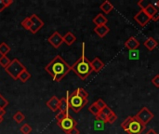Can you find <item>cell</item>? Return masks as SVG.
<instances>
[{"label":"cell","mask_w":159,"mask_h":134,"mask_svg":"<svg viewBox=\"0 0 159 134\" xmlns=\"http://www.w3.org/2000/svg\"><path fill=\"white\" fill-rule=\"evenodd\" d=\"M153 4L157 7V9L159 10V0H157V1H153Z\"/></svg>","instance_id":"41"},{"label":"cell","mask_w":159,"mask_h":134,"mask_svg":"<svg viewBox=\"0 0 159 134\" xmlns=\"http://www.w3.org/2000/svg\"><path fill=\"white\" fill-rule=\"evenodd\" d=\"M100 9H101L103 13H105V14H109V13L114 9V6H113V4H112L111 2H109V1H107V0H105L104 2H102V3L101 4V6H100Z\"/></svg>","instance_id":"18"},{"label":"cell","mask_w":159,"mask_h":134,"mask_svg":"<svg viewBox=\"0 0 159 134\" xmlns=\"http://www.w3.org/2000/svg\"><path fill=\"white\" fill-rule=\"evenodd\" d=\"M116 120H117V116L116 115V113H115V112H113V113L108 117V121H107V123H109V124H113V123H115Z\"/></svg>","instance_id":"35"},{"label":"cell","mask_w":159,"mask_h":134,"mask_svg":"<svg viewBox=\"0 0 159 134\" xmlns=\"http://www.w3.org/2000/svg\"><path fill=\"white\" fill-rule=\"evenodd\" d=\"M48 42L55 49H59L61 44L63 43V36L57 31H55L48 38Z\"/></svg>","instance_id":"9"},{"label":"cell","mask_w":159,"mask_h":134,"mask_svg":"<svg viewBox=\"0 0 159 134\" xmlns=\"http://www.w3.org/2000/svg\"><path fill=\"white\" fill-rule=\"evenodd\" d=\"M8 105V101L3 97L2 94H0V111L5 110V108Z\"/></svg>","instance_id":"31"},{"label":"cell","mask_w":159,"mask_h":134,"mask_svg":"<svg viewBox=\"0 0 159 134\" xmlns=\"http://www.w3.org/2000/svg\"><path fill=\"white\" fill-rule=\"evenodd\" d=\"M66 134H80V132L78 131V129L75 127V128H74V129H72V130H70Z\"/></svg>","instance_id":"39"},{"label":"cell","mask_w":159,"mask_h":134,"mask_svg":"<svg viewBox=\"0 0 159 134\" xmlns=\"http://www.w3.org/2000/svg\"><path fill=\"white\" fill-rule=\"evenodd\" d=\"M92 21L96 26H101V25H106V23L108 22V20L102 13H99L93 18Z\"/></svg>","instance_id":"15"},{"label":"cell","mask_w":159,"mask_h":134,"mask_svg":"<svg viewBox=\"0 0 159 134\" xmlns=\"http://www.w3.org/2000/svg\"><path fill=\"white\" fill-rule=\"evenodd\" d=\"M77 96H79V97H81V98H83V99H88V97H89V93L86 91V90H84L83 88H78V89H76L75 91H74Z\"/></svg>","instance_id":"25"},{"label":"cell","mask_w":159,"mask_h":134,"mask_svg":"<svg viewBox=\"0 0 159 134\" xmlns=\"http://www.w3.org/2000/svg\"><path fill=\"white\" fill-rule=\"evenodd\" d=\"M101 112H102V113L103 115H105V116H106V117L108 118V117H109V116H110V115H111V114L113 113V110H112V109H111L110 107L106 106V107H104V108H103V109H102V110Z\"/></svg>","instance_id":"36"},{"label":"cell","mask_w":159,"mask_h":134,"mask_svg":"<svg viewBox=\"0 0 159 134\" xmlns=\"http://www.w3.org/2000/svg\"><path fill=\"white\" fill-rule=\"evenodd\" d=\"M144 134H158L155 130H153V129H150L147 132H145Z\"/></svg>","instance_id":"40"},{"label":"cell","mask_w":159,"mask_h":134,"mask_svg":"<svg viewBox=\"0 0 159 134\" xmlns=\"http://www.w3.org/2000/svg\"><path fill=\"white\" fill-rule=\"evenodd\" d=\"M134 21H136V22H138V24L140 25V26H142V27H145L149 22H150V21H152L151 20V18L145 13V11L144 10H143V9H141L135 16H134Z\"/></svg>","instance_id":"8"},{"label":"cell","mask_w":159,"mask_h":134,"mask_svg":"<svg viewBox=\"0 0 159 134\" xmlns=\"http://www.w3.org/2000/svg\"><path fill=\"white\" fill-rule=\"evenodd\" d=\"M129 57L130 60H138L139 59V51L137 49L136 50H130Z\"/></svg>","instance_id":"33"},{"label":"cell","mask_w":159,"mask_h":134,"mask_svg":"<svg viewBox=\"0 0 159 134\" xmlns=\"http://www.w3.org/2000/svg\"><path fill=\"white\" fill-rule=\"evenodd\" d=\"M90 63H91L92 70H93V72H95V73L101 72V71L103 69V67H104V62H103L99 57H95V58L90 62Z\"/></svg>","instance_id":"13"},{"label":"cell","mask_w":159,"mask_h":134,"mask_svg":"<svg viewBox=\"0 0 159 134\" xmlns=\"http://www.w3.org/2000/svg\"><path fill=\"white\" fill-rule=\"evenodd\" d=\"M89 111L93 116H95V117H97V116L101 113V110H100V108L97 106L96 103H93V104L89 107Z\"/></svg>","instance_id":"26"},{"label":"cell","mask_w":159,"mask_h":134,"mask_svg":"<svg viewBox=\"0 0 159 134\" xmlns=\"http://www.w3.org/2000/svg\"><path fill=\"white\" fill-rule=\"evenodd\" d=\"M140 47V42L136 39L135 36L129 37L126 42H125V48L128 49L129 51L130 50H136Z\"/></svg>","instance_id":"12"},{"label":"cell","mask_w":159,"mask_h":134,"mask_svg":"<svg viewBox=\"0 0 159 134\" xmlns=\"http://www.w3.org/2000/svg\"><path fill=\"white\" fill-rule=\"evenodd\" d=\"M144 11H145V13L151 18V20L155 17V15L157 14V7L153 4V1L151 2V4L145 8V9H143Z\"/></svg>","instance_id":"20"},{"label":"cell","mask_w":159,"mask_h":134,"mask_svg":"<svg viewBox=\"0 0 159 134\" xmlns=\"http://www.w3.org/2000/svg\"><path fill=\"white\" fill-rule=\"evenodd\" d=\"M57 124H58V126H59L63 132H65L67 133L70 130H72V129H74V128L76 127L77 122H76V121L73 118V117H71L70 114H69V115L65 116V118H64L61 122H59V123H57Z\"/></svg>","instance_id":"7"},{"label":"cell","mask_w":159,"mask_h":134,"mask_svg":"<svg viewBox=\"0 0 159 134\" xmlns=\"http://www.w3.org/2000/svg\"><path fill=\"white\" fill-rule=\"evenodd\" d=\"M69 91H66V97H63L60 99V104H59V111L64 113L65 115H69Z\"/></svg>","instance_id":"11"},{"label":"cell","mask_w":159,"mask_h":134,"mask_svg":"<svg viewBox=\"0 0 159 134\" xmlns=\"http://www.w3.org/2000/svg\"><path fill=\"white\" fill-rule=\"evenodd\" d=\"M76 40V36L72 33V32H67L64 35H63V42L68 45V46H71L73 45Z\"/></svg>","instance_id":"19"},{"label":"cell","mask_w":159,"mask_h":134,"mask_svg":"<svg viewBox=\"0 0 159 134\" xmlns=\"http://www.w3.org/2000/svg\"><path fill=\"white\" fill-rule=\"evenodd\" d=\"M20 25L25 29V30H28L30 31L31 28H32V21L30 19V17H26L25 19H23L20 22Z\"/></svg>","instance_id":"22"},{"label":"cell","mask_w":159,"mask_h":134,"mask_svg":"<svg viewBox=\"0 0 159 134\" xmlns=\"http://www.w3.org/2000/svg\"><path fill=\"white\" fill-rule=\"evenodd\" d=\"M120 126L128 134H143L146 128V125L142 123L135 116L128 117Z\"/></svg>","instance_id":"3"},{"label":"cell","mask_w":159,"mask_h":134,"mask_svg":"<svg viewBox=\"0 0 159 134\" xmlns=\"http://www.w3.org/2000/svg\"><path fill=\"white\" fill-rule=\"evenodd\" d=\"M71 70L82 80L87 79L93 72L90 61L85 55V43L82 44V55L71 66Z\"/></svg>","instance_id":"2"},{"label":"cell","mask_w":159,"mask_h":134,"mask_svg":"<svg viewBox=\"0 0 159 134\" xmlns=\"http://www.w3.org/2000/svg\"><path fill=\"white\" fill-rule=\"evenodd\" d=\"M95 103H96L97 106L100 108V110H101V111H102L104 107H106V106H107V104H105V102H104L102 99H98Z\"/></svg>","instance_id":"34"},{"label":"cell","mask_w":159,"mask_h":134,"mask_svg":"<svg viewBox=\"0 0 159 134\" xmlns=\"http://www.w3.org/2000/svg\"><path fill=\"white\" fill-rule=\"evenodd\" d=\"M31 78V74L27 71V69H25L19 76V79L22 82V83H25L26 81H28L29 79Z\"/></svg>","instance_id":"24"},{"label":"cell","mask_w":159,"mask_h":134,"mask_svg":"<svg viewBox=\"0 0 159 134\" xmlns=\"http://www.w3.org/2000/svg\"><path fill=\"white\" fill-rule=\"evenodd\" d=\"M88 99H83L77 96L75 92H73L69 96V107L75 113H79L88 104Z\"/></svg>","instance_id":"5"},{"label":"cell","mask_w":159,"mask_h":134,"mask_svg":"<svg viewBox=\"0 0 159 134\" xmlns=\"http://www.w3.org/2000/svg\"><path fill=\"white\" fill-rule=\"evenodd\" d=\"M65 116H67V115H65L64 113H62V112L59 111V112H58V114L56 115V120H57V123L61 122V121L65 118Z\"/></svg>","instance_id":"37"},{"label":"cell","mask_w":159,"mask_h":134,"mask_svg":"<svg viewBox=\"0 0 159 134\" xmlns=\"http://www.w3.org/2000/svg\"><path fill=\"white\" fill-rule=\"evenodd\" d=\"M47 106L52 111V112H57L59 110V104H60V100L58 99L57 96H52L48 102H47Z\"/></svg>","instance_id":"14"},{"label":"cell","mask_w":159,"mask_h":134,"mask_svg":"<svg viewBox=\"0 0 159 134\" xmlns=\"http://www.w3.org/2000/svg\"><path fill=\"white\" fill-rule=\"evenodd\" d=\"M94 32L100 36V37H104L109 32H110V28L107 25H101V26H96L94 29Z\"/></svg>","instance_id":"16"},{"label":"cell","mask_w":159,"mask_h":134,"mask_svg":"<svg viewBox=\"0 0 159 134\" xmlns=\"http://www.w3.org/2000/svg\"><path fill=\"white\" fill-rule=\"evenodd\" d=\"M9 52H10V47L6 42L0 43V55L7 56V53H9Z\"/></svg>","instance_id":"21"},{"label":"cell","mask_w":159,"mask_h":134,"mask_svg":"<svg viewBox=\"0 0 159 134\" xmlns=\"http://www.w3.org/2000/svg\"><path fill=\"white\" fill-rule=\"evenodd\" d=\"M10 62H11V60L7 56H0V66L7 68L9 65Z\"/></svg>","instance_id":"27"},{"label":"cell","mask_w":159,"mask_h":134,"mask_svg":"<svg viewBox=\"0 0 159 134\" xmlns=\"http://www.w3.org/2000/svg\"><path fill=\"white\" fill-rule=\"evenodd\" d=\"M151 4V2L150 1H147V0H141V1H139L138 3H137V5L141 7V9H145L149 5Z\"/></svg>","instance_id":"32"},{"label":"cell","mask_w":159,"mask_h":134,"mask_svg":"<svg viewBox=\"0 0 159 134\" xmlns=\"http://www.w3.org/2000/svg\"><path fill=\"white\" fill-rule=\"evenodd\" d=\"M3 120H4V118H3V117H1V116H0V124H1L2 122H3Z\"/></svg>","instance_id":"42"},{"label":"cell","mask_w":159,"mask_h":134,"mask_svg":"<svg viewBox=\"0 0 159 134\" xmlns=\"http://www.w3.org/2000/svg\"><path fill=\"white\" fill-rule=\"evenodd\" d=\"M135 117L142 122L143 123L144 125H147L154 118H155V115L147 108V107H143L136 115Z\"/></svg>","instance_id":"6"},{"label":"cell","mask_w":159,"mask_h":134,"mask_svg":"<svg viewBox=\"0 0 159 134\" xmlns=\"http://www.w3.org/2000/svg\"><path fill=\"white\" fill-rule=\"evenodd\" d=\"M45 70L55 82H60L71 71V65H69L61 56L56 55L49 63L47 64Z\"/></svg>","instance_id":"1"},{"label":"cell","mask_w":159,"mask_h":134,"mask_svg":"<svg viewBox=\"0 0 159 134\" xmlns=\"http://www.w3.org/2000/svg\"><path fill=\"white\" fill-rule=\"evenodd\" d=\"M11 4H13V0H0V12L8 7Z\"/></svg>","instance_id":"28"},{"label":"cell","mask_w":159,"mask_h":134,"mask_svg":"<svg viewBox=\"0 0 159 134\" xmlns=\"http://www.w3.org/2000/svg\"><path fill=\"white\" fill-rule=\"evenodd\" d=\"M158 43L157 41L153 38V37H148L144 42H143V46L149 50V51H153L157 47Z\"/></svg>","instance_id":"17"},{"label":"cell","mask_w":159,"mask_h":134,"mask_svg":"<svg viewBox=\"0 0 159 134\" xmlns=\"http://www.w3.org/2000/svg\"><path fill=\"white\" fill-rule=\"evenodd\" d=\"M30 19L32 21V28H31L30 32L32 34H36L44 26V22L36 14H32L30 16Z\"/></svg>","instance_id":"10"},{"label":"cell","mask_w":159,"mask_h":134,"mask_svg":"<svg viewBox=\"0 0 159 134\" xmlns=\"http://www.w3.org/2000/svg\"><path fill=\"white\" fill-rule=\"evenodd\" d=\"M26 69V67L18 60V59H13L11 60L9 65L5 68V72L12 77L14 80H18L20 75Z\"/></svg>","instance_id":"4"},{"label":"cell","mask_w":159,"mask_h":134,"mask_svg":"<svg viewBox=\"0 0 159 134\" xmlns=\"http://www.w3.org/2000/svg\"><path fill=\"white\" fill-rule=\"evenodd\" d=\"M151 82H152L157 88H159V75H156V76L152 78Z\"/></svg>","instance_id":"38"},{"label":"cell","mask_w":159,"mask_h":134,"mask_svg":"<svg viewBox=\"0 0 159 134\" xmlns=\"http://www.w3.org/2000/svg\"><path fill=\"white\" fill-rule=\"evenodd\" d=\"M93 127H94L95 131H103L104 127H105V123H103L98 119H95V121L93 123Z\"/></svg>","instance_id":"29"},{"label":"cell","mask_w":159,"mask_h":134,"mask_svg":"<svg viewBox=\"0 0 159 134\" xmlns=\"http://www.w3.org/2000/svg\"><path fill=\"white\" fill-rule=\"evenodd\" d=\"M13 119H14V121H15L17 124H20V123L25 119V116H24L20 111H18V112L15 113V115L13 116Z\"/></svg>","instance_id":"23"},{"label":"cell","mask_w":159,"mask_h":134,"mask_svg":"<svg viewBox=\"0 0 159 134\" xmlns=\"http://www.w3.org/2000/svg\"><path fill=\"white\" fill-rule=\"evenodd\" d=\"M32 131H33L32 127H31L29 124H27V123L23 124V125L20 127V132L22 134H30L32 132Z\"/></svg>","instance_id":"30"}]
</instances>
